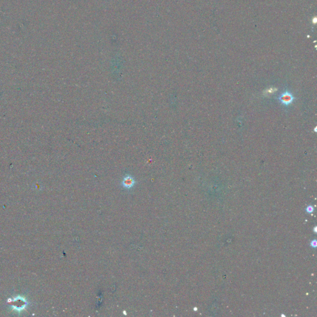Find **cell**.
<instances>
[{
	"label": "cell",
	"mask_w": 317,
	"mask_h": 317,
	"mask_svg": "<svg viewBox=\"0 0 317 317\" xmlns=\"http://www.w3.org/2000/svg\"><path fill=\"white\" fill-rule=\"evenodd\" d=\"M135 183H136V181H135L133 177L129 175H127L123 178L122 185L123 188L126 189H130L133 187Z\"/></svg>",
	"instance_id": "cell-1"
},
{
	"label": "cell",
	"mask_w": 317,
	"mask_h": 317,
	"mask_svg": "<svg viewBox=\"0 0 317 317\" xmlns=\"http://www.w3.org/2000/svg\"><path fill=\"white\" fill-rule=\"evenodd\" d=\"M279 99H280L281 102H282V103L284 105H288L291 104L293 100V97L292 96V95L291 94L290 92H286L283 93V94L281 96L280 98H279Z\"/></svg>",
	"instance_id": "cell-2"
},
{
	"label": "cell",
	"mask_w": 317,
	"mask_h": 317,
	"mask_svg": "<svg viewBox=\"0 0 317 317\" xmlns=\"http://www.w3.org/2000/svg\"><path fill=\"white\" fill-rule=\"evenodd\" d=\"M314 208L313 206H309L308 207L306 208V211L308 213H309V214L312 213L314 212Z\"/></svg>",
	"instance_id": "cell-3"
},
{
	"label": "cell",
	"mask_w": 317,
	"mask_h": 317,
	"mask_svg": "<svg viewBox=\"0 0 317 317\" xmlns=\"http://www.w3.org/2000/svg\"><path fill=\"white\" fill-rule=\"evenodd\" d=\"M310 245H311V246L314 247V248H315L316 247V246H317V242H316V240H312V241L311 242V243H310Z\"/></svg>",
	"instance_id": "cell-4"
}]
</instances>
